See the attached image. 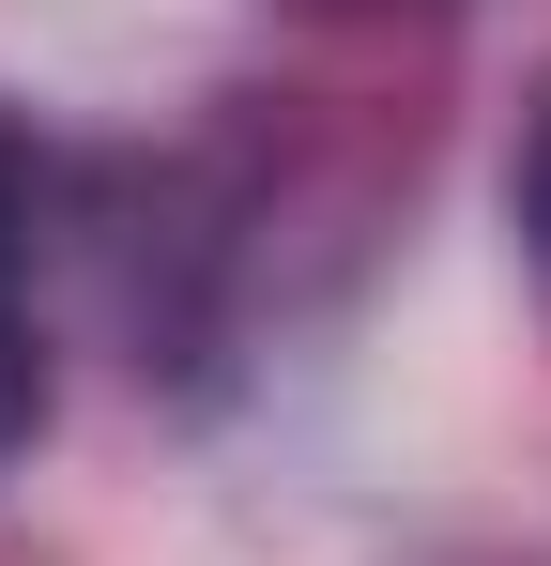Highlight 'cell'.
Wrapping results in <instances>:
<instances>
[{"label": "cell", "mask_w": 551, "mask_h": 566, "mask_svg": "<svg viewBox=\"0 0 551 566\" xmlns=\"http://www.w3.org/2000/svg\"><path fill=\"white\" fill-rule=\"evenodd\" d=\"M46 429V337H31V306H15V169H0V460Z\"/></svg>", "instance_id": "cell-1"}, {"label": "cell", "mask_w": 551, "mask_h": 566, "mask_svg": "<svg viewBox=\"0 0 551 566\" xmlns=\"http://www.w3.org/2000/svg\"><path fill=\"white\" fill-rule=\"evenodd\" d=\"M537 230H551V138H537Z\"/></svg>", "instance_id": "cell-2"}]
</instances>
